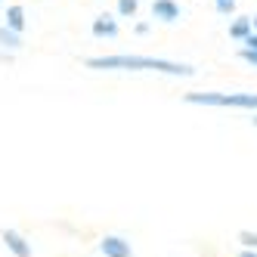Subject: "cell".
Returning a JSON list of instances; mask_svg holds the SVG:
<instances>
[{
    "mask_svg": "<svg viewBox=\"0 0 257 257\" xmlns=\"http://www.w3.org/2000/svg\"><path fill=\"white\" fill-rule=\"evenodd\" d=\"M90 31H93V38H115V34H118V22L112 19V16H96Z\"/></svg>",
    "mask_w": 257,
    "mask_h": 257,
    "instance_id": "6",
    "label": "cell"
},
{
    "mask_svg": "<svg viewBox=\"0 0 257 257\" xmlns=\"http://www.w3.org/2000/svg\"><path fill=\"white\" fill-rule=\"evenodd\" d=\"M238 257H257V251H254V248H245V251L238 254Z\"/></svg>",
    "mask_w": 257,
    "mask_h": 257,
    "instance_id": "15",
    "label": "cell"
},
{
    "mask_svg": "<svg viewBox=\"0 0 257 257\" xmlns=\"http://www.w3.org/2000/svg\"><path fill=\"white\" fill-rule=\"evenodd\" d=\"M186 102L217 108H257V93H186Z\"/></svg>",
    "mask_w": 257,
    "mask_h": 257,
    "instance_id": "2",
    "label": "cell"
},
{
    "mask_svg": "<svg viewBox=\"0 0 257 257\" xmlns=\"http://www.w3.org/2000/svg\"><path fill=\"white\" fill-rule=\"evenodd\" d=\"M214 7H217V13H223V16H229V13L235 10V0H214Z\"/></svg>",
    "mask_w": 257,
    "mask_h": 257,
    "instance_id": "12",
    "label": "cell"
},
{
    "mask_svg": "<svg viewBox=\"0 0 257 257\" xmlns=\"http://www.w3.org/2000/svg\"><path fill=\"white\" fill-rule=\"evenodd\" d=\"M7 25H10L13 31H22V28H25V10H22L19 4L7 10Z\"/></svg>",
    "mask_w": 257,
    "mask_h": 257,
    "instance_id": "9",
    "label": "cell"
},
{
    "mask_svg": "<svg viewBox=\"0 0 257 257\" xmlns=\"http://www.w3.org/2000/svg\"><path fill=\"white\" fill-rule=\"evenodd\" d=\"M251 31H254V22L242 16V19H235V22L229 25V38H235V41H245Z\"/></svg>",
    "mask_w": 257,
    "mask_h": 257,
    "instance_id": "8",
    "label": "cell"
},
{
    "mask_svg": "<svg viewBox=\"0 0 257 257\" xmlns=\"http://www.w3.org/2000/svg\"><path fill=\"white\" fill-rule=\"evenodd\" d=\"M242 44H245L248 50H257V31H251V34H248V38H245Z\"/></svg>",
    "mask_w": 257,
    "mask_h": 257,
    "instance_id": "14",
    "label": "cell"
},
{
    "mask_svg": "<svg viewBox=\"0 0 257 257\" xmlns=\"http://www.w3.org/2000/svg\"><path fill=\"white\" fill-rule=\"evenodd\" d=\"M0 238H4L7 251H13V257H31V242H28L25 235H19L16 229H4Z\"/></svg>",
    "mask_w": 257,
    "mask_h": 257,
    "instance_id": "4",
    "label": "cell"
},
{
    "mask_svg": "<svg viewBox=\"0 0 257 257\" xmlns=\"http://www.w3.org/2000/svg\"><path fill=\"white\" fill-rule=\"evenodd\" d=\"M242 59H245V62H251V65L257 68V50H248V47H245V50H242Z\"/></svg>",
    "mask_w": 257,
    "mask_h": 257,
    "instance_id": "13",
    "label": "cell"
},
{
    "mask_svg": "<svg viewBox=\"0 0 257 257\" xmlns=\"http://www.w3.org/2000/svg\"><path fill=\"white\" fill-rule=\"evenodd\" d=\"M152 16L161 22H177L180 19V7L174 4V0H155L152 4Z\"/></svg>",
    "mask_w": 257,
    "mask_h": 257,
    "instance_id": "5",
    "label": "cell"
},
{
    "mask_svg": "<svg viewBox=\"0 0 257 257\" xmlns=\"http://www.w3.org/2000/svg\"><path fill=\"white\" fill-rule=\"evenodd\" d=\"M137 7H140L137 0H118V13H121V16H134Z\"/></svg>",
    "mask_w": 257,
    "mask_h": 257,
    "instance_id": "11",
    "label": "cell"
},
{
    "mask_svg": "<svg viewBox=\"0 0 257 257\" xmlns=\"http://www.w3.org/2000/svg\"><path fill=\"white\" fill-rule=\"evenodd\" d=\"M238 242H242L245 248H254V251H257V232H248V229H242V232H238Z\"/></svg>",
    "mask_w": 257,
    "mask_h": 257,
    "instance_id": "10",
    "label": "cell"
},
{
    "mask_svg": "<svg viewBox=\"0 0 257 257\" xmlns=\"http://www.w3.org/2000/svg\"><path fill=\"white\" fill-rule=\"evenodd\" d=\"M22 47V31H13L10 25H0V50H19Z\"/></svg>",
    "mask_w": 257,
    "mask_h": 257,
    "instance_id": "7",
    "label": "cell"
},
{
    "mask_svg": "<svg viewBox=\"0 0 257 257\" xmlns=\"http://www.w3.org/2000/svg\"><path fill=\"white\" fill-rule=\"evenodd\" d=\"M87 68H96V71H161V75H174V78H192L195 75V68L186 62H171V59H155V56H127V53L90 56Z\"/></svg>",
    "mask_w": 257,
    "mask_h": 257,
    "instance_id": "1",
    "label": "cell"
},
{
    "mask_svg": "<svg viewBox=\"0 0 257 257\" xmlns=\"http://www.w3.org/2000/svg\"><path fill=\"white\" fill-rule=\"evenodd\" d=\"M254 124H257V115H254Z\"/></svg>",
    "mask_w": 257,
    "mask_h": 257,
    "instance_id": "17",
    "label": "cell"
},
{
    "mask_svg": "<svg viewBox=\"0 0 257 257\" xmlns=\"http://www.w3.org/2000/svg\"><path fill=\"white\" fill-rule=\"evenodd\" d=\"M251 22H254V31H257V13H254V19H251Z\"/></svg>",
    "mask_w": 257,
    "mask_h": 257,
    "instance_id": "16",
    "label": "cell"
},
{
    "mask_svg": "<svg viewBox=\"0 0 257 257\" xmlns=\"http://www.w3.org/2000/svg\"><path fill=\"white\" fill-rule=\"evenodd\" d=\"M99 251H102L105 257H134L131 242H127V238H121V235H105L102 242H99Z\"/></svg>",
    "mask_w": 257,
    "mask_h": 257,
    "instance_id": "3",
    "label": "cell"
}]
</instances>
